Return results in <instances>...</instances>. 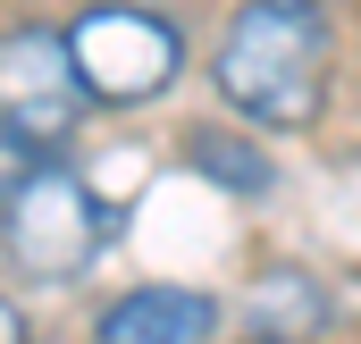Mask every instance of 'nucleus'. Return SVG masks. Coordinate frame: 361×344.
<instances>
[{
	"mask_svg": "<svg viewBox=\"0 0 361 344\" xmlns=\"http://www.w3.org/2000/svg\"><path fill=\"white\" fill-rule=\"evenodd\" d=\"M0 344H34V328H25V311L0 294Z\"/></svg>",
	"mask_w": 361,
	"mask_h": 344,
	"instance_id": "nucleus-8",
	"label": "nucleus"
},
{
	"mask_svg": "<svg viewBox=\"0 0 361 344\" xmlns=\"http://www.w3.org/2000/svg\"><path fill=\"white\" fill-rule=\"evenodd\" d=\"M185 168L210 176V185L235 193V202H269L277 193V160L244 135V126H193V135H185Z\"/></svg>",
	"mask_w": 361,
	"mask_h": 344,
	"instance_id": "nucleus-6",
	"label": "nucleus"
},
{
	"mask_svg": "<svg viewBox=\"0 0 361 344\" xmlns=\"http://www.w3.org/2000/svg\"><path fill=\"white\" fill-rule=\"evenodd\" d=\"M126 8H160V0H126Z\"/></svg>",
	"mask_w": 361,
	"mask_h": 344,
	"instance_id": "nucleus-9",
	"label": "nucleus"
},
{
	"mask_svg": "<svg viewBox=\"0 0 361 344\" xmlns=\"http://www.w3.org/2000/svg\"><path fill=\"white\" fill-rule=\"evenodd\" d=\"M51 160H59V152H42V143H25L17 126H0V210H8V202L34 185V176L51 168Z\"/></svg>",
	"mask_w": 361,
	"mask_h": 344,
	"instance_id": "nucleus-7",
	"label": "nucleus"
},
{
	"mask_svg": "<svg viewBox=\"0 0 361 344\" xmlns=\"http://www.w3.org/2000/svg\"><path fill=\"white\" fill-rule=\"evenodd\" d=\"M101 235H109V210H101V193L68 160H51V168L0 210V244H8V260L25 277H76L101 252Z\"/></svg>",
	"mask_w": 361,
	"mask_h": 344,
	"instance_id": "nucleus-3",
	"label": "nucleus"
},
{
	"mask_svg": "<svg viewBox=\"0 0 361 344\" xmlns=\"http://www.w3.org/2000/svg\"><path fill=\"white\" fill-rule=\"evenodd\" d=\"M85 109H92V92L68 59V25H8L0 34V126L59 152L85 126Z\"/></svg>",
	"mask_w": 361,
	"mask_h": 344,
	"instance_id": "nucleus-4",
	"label": "nucleus"
},
{
	"mask_svg": "<svg viewBox=\"0 0 361 344\" xmlns=\"http://www.w3.org/2000/svg\"><path fill=\"white\" fill-rule=\"evenodd\" d=\"M328 76H336V17L319 0H244L219 25L210 85H219V101L235 118H252L269 135L319 126Z\"/></svg>",
	"mask_w": 361,
	"mask_h": 344,
	"instance_id": "nucleus-1",
	"label": "nucleus"
},
{
	"mask_svg": "<svg viewBox=\"0 0 361 344\" xmlns=\"http://www.w3.org/2000/svg\"><path fill=\"white\" fill-rule=\"evenodd\" d=\"M68 59L85 76L92 101L109 109H135V101H160L185 76V34L160 8H126V0H92L85 17L68 25Z\"/></svg>",
	"mask_w": 361,
	"mask_h": 344,
	"instance_id": "nucleus-2",
	"label": "nucleus"
},
{
	"mask_svg": "<svg viewBox=\"0 0 361 344\" xmlns=\"http://www.w3.org/2000/svg\"><path fill=\"white\" fill-rule=\"evenodd\" d=\"M219 294L202 285H126L118 302H101L92 344H219Z\"/></svg>",
	"mask_w": 361,
	"mask_h": 344,
	"instance_id": "nucleus-5",
	"label": "nucleus"
}]
</instances>
